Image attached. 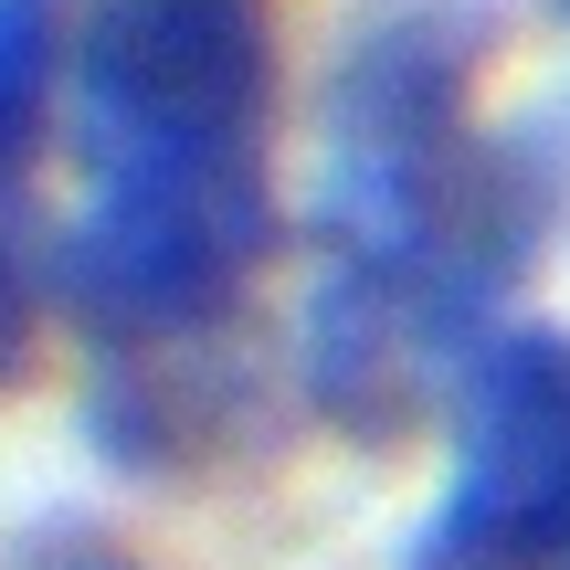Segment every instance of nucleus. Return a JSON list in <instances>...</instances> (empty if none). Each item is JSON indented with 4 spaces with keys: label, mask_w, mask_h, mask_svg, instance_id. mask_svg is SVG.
Wrapping results in <instances>:
<instances>
[{
    "label": "nucleus",
    "mask_w": 570,
    "mask_h": 570,
    "mask_svg": "<svg viewBox=\"0 0 570 570\" xmlns=\"http://www.w3.org/2000/svg\"><path fill=\"white\" fill-rule=\"evenodd\" d=\"M275 244L265 148L212 159H117L53 233V317L106 348H180L254 285Z\"/></svg>",
    "instance_id": "obj_1"
},
{
    "label": "nucleus",
    "mask_w": 570,
    "mask_h": 570,
    "mask_svg": "<svg viewBox=\"0 0 570 570\" xmlns=\"http://www.w3.org/2000/svg\"><path fill=\"white\" fill-rule=\"evenodd\" d=\"M275 11L265 0H96L75 42L85 159H212L265 148Z\"/></svg>",
    "instance_id": "obj_2"
},
{
    "label": "nucleus",
    "mask_w": 570,
    "mask_h": 570,
    "mask_svg": "<svg viewBox=\"0 0 570 570\" xmlns=\"http://www.w3.org/2000/svg\"><path fill=\"white\" fill-rule=\"evenodd\" d=\"M42 317H53V244H32V223H21V202H11L0 212V391L32 381Z\"/></svg>",
    "instance_id": "obj_5"
},
{
    "label": "nucleus",
    "mask_w": 570,
    "mask_h": 570,
    "mask_svg": "<svg viewBox=\"0 0 570 570\" xmlns=\"http://www.w3.org/2000/svg\"><path fill=\"white\" fill-rule=\"evenodd\" d=\"M560 570H570V560H560Z\"/></svg>",
    "instance_id": "obj_6"
},
{
    "label": "nucleus",
    "mask_w": 570,
    "mask_h": 570,
    "mask_svg": "<svg viewBox=\"0 0 570 570\" xmlns=\"http://www.w3.org/2000/svg\"><path fill=\"white\" fill-rule=\"evenodd\" d=\"M53 96H63V0H0V212L21 202V169L42 159Z\"/></svg>",
    "instance_id": "obj_4"
},
{
    "label": "nucleus",
    "mask_w": 570,
    "mask_h": 570,
    "mask_svg": "<svg viewBox=\"0 0 570 570\" xmlns=\"http://www.w3.org/2000/svg\"><path fill=\"white\" fill-rule=\"evenodd\" d=\"M570 560V338L475 348L454 381V487L402 570H560Z\"/></svg>",
    "instance_id": "obj_3"
}]
</instances>
